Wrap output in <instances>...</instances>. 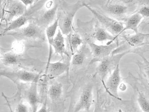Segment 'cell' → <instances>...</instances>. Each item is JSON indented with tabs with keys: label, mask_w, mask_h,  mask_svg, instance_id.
Returning <instances> with one entry per match:
<instances>
[{
	"label": "cell",
	"mask_w": 149,
	"mask_h": 112,
	"mask_svg": "<svg viewBox=\"0 0 149 112\" xmlns=\"http://www.w3.org/2000/svg\"><path fill=\"white\" fill-rule=\"evenodd\" d=\"M88 5L100 13L123 22L136 13L139 2L135 1H90Z\"/></svg>",
	"instance_id": "6da1fadb"
},
{
	"label": "cell",
	"mask_w": 149,
	"mask_h": 112,
	"mask_svg": "<svg viewBox=\"0 0 149 112\" xmlns=\"http://www.w3.org/2000/svg\"><path fill=\"white\" fill-rule=\"evenodd\" d=\"M84 2L79 1L71 4L65 1H59L56 18L62 34L67 36L75 30L73 24L74 16L78 10L84 7Z\"/></svg>",
	"instance_id": "7a4b0ae2"
},
{
	"label": "cell",
	"mask_w": 149,
	"mask_h": 112,
	"mask_svg": "<svg viewBox=\"0 0 149 112\" xmlns=\"http://www.w3.org/2000/svg\"><path fill=\"white\" fill-rule=\"evenodd\" d=\"M5 35L11 36L18 42L37 40L44 41L46 37L44 30L38 26L34 21L30 22L26 27L9 32Z\"/></svg>",
	"instance_id": "3957f363"
},
{
	"label": "cell",
	"mask_w": 149,
	"mask_h": 112,
	"mask_svg": "<svg viewBox=\"0 0 149 112\" xmlns=\"http://www.w3.org/2000/svg\"><path fill=\"white\" fill-rule=\"evenodd\" d=\"M119 37L123 39L119 42V46L112 53L111 55L119 54L124 52L125 49L126 51L131 50V48L135 49L142 47L146 45H149L148 33H145L138 32L135 34H125L122 33Z\"/></svg>",
	"instance_id": "277c9868"
},
{
	"label": "cell",
	"mask_w": 149,
	"mask_h": 112,
	"mask_svg": "<svg viewBox=\"0 0 149 112\" xmlns=\"http://www.w3.org/2000/svg\"><path fill=\"white\" fill-rule=\"evenodd\" d=\"M84 5V7L88 9L92 13L94 18L98 23L107 32L115 36L114 41H118L120 34L124 28L123 22L100 13L90 7L85 2Z\"/></svg>",
	"instance_id": "5b68a950"
},
{
	"label": "cell",
	"mask_w": 149,
	"mask_h": 112,
	"mask_svg": "<svg viewBox=\"0 0 149 112\" xmlns=\"http://www.w3.org/2000/svg\"><path fill=\"white\" fill-rule=\"evenodd\" d=\"M47 1L45 0L36 1L35 3L29 6L22 15L9 23L8 26L5 28L0 34V36H4L6 33L22 27L44 7Z\"/></svg>",
	"instance_id": "8992f818"
},
{
	"label": "cell",
	"mask_w": 149,
	"mask_h": 112,
	"mask_svg": "<svg viewBox=\"0 0 149 112\" xmlns=\"http://www.w3.org/2000/svg\"><path fill=\"white\" fill-rule=\"evenodd\" d=\"M132 53H135L134 50H127L113 55H111L100 62V63L96 69L95 75L99 76L103 86L105 85V78L119 64L120 61L124 56Z\"/></svg>",
	"instance_id": "52a82bcc"
},
{
	"label": "cell",
	"mask_w": 149,
	"mask_h": 112,
	"mask_svg": "<svg viewBox=\"0 0 149 112\" xmlns=\"http://www.w3.org/2000/svg\"><path fill=\"white\" fill-rule=\"evenodd\" d=\"M59 5V1H47L44 7L37 13L34 22L45 30L55 18Z\"/></svg>",
	"instance_id": "ba28073f"
},
{
	"label": "cell",
	"mask_w": 149,
	"mask_h": 112,
	"mask_svg": "<svg viewBox=\"0 0 149 112\" xmlns=\"http://www.w3.org/2000/svg\"><path fill=\"white\" fill-rule=\"evenodd\" d=\"M85 39V42L90 48L92 55V59L89 65L101 62L106 57L111 55L112 53L119 46V40L110 45H103L96 44L90 38Z\"/></svg>",
	"instance_id": "9c48e42d"
},
{
	"label": "cell",
	"mask_w": 149,
	"mask_h": 112,
	"mask_svg": "<svg viewBox=\"0 0 149 112\" xmlns=\"http://www.w3.org/2000/svg\"><path fill=\"white\" fill-rule=\"evenodd\" d=\"M0 77H4L18 85L19 82L31 83L38 81L40 74L23 70H0Z\"/></svg>",
	"instance_id": "30bf717a"
},
{
	"label": "cell",
	"mask_w": 149,
	"mask_h": 112,
	"mask_svg": "<svg viewBox=\"0 0 149 112\" xmlns=\"http://www.w3.org/2000/svg\"><path fill=\"white\" fill-rule=\"evenodd\" d=\"M5 14L3 20L7 24L13 21L15 18H18L26 11L27 8L21 1H7L5 2Z\"/></svg>",
	"instance_id": "8fae6325"
},
{
	"label": "cell",
	"mask_w": 149,
	"mask_h": 112,
	"mask_svg": "<svg viewBox=\"0 0 149 112\" xmlns=\"http://www.w3.org/2000/svg\"><path fill=\"white\" fill-rule=\"evenodd\" d=\"M121 81V76L119 64L110 74L107 81L105 83L104 87L105 90L110 96L119 100H122L120 98L118 93Z\"/></svg>",
	"instance_id": "7c38bea8"
},
{
	"label": "cell",
	"mask_w": 149,
	"mask_h": 112,
	"mask_svg": "<svg viewBox=\"0 0 149 112\" xmlns=\"http://www.w3.org/2000/svg\"><path fill=\"white\" fill-rule=\"evenodd\" d=\"M94 18V23H93V26H91V32L85 37V39L86 38L91 39V37L95 41L100 42L108 41L107 45H110L115 42L114 39L115 36L107 32L98 23L95 18Z\"/></svg>",
	"instance_id": "4fadbf2b"
},
{
	"label": "cell",
	"mask_w": 149,
	"mask_h": 112,
	"mask_svg": "<svg viewBox=\"0 0 149 112\" xmlns=\"http://www.w3.org/2000/svg\"><path fill=\"white\" fill-rule=\"evenodd\" d=\"M93 87L88 85L84 88L76 105L74 112L89 111L93 104Z\"/></svg>",
	"instance_id": "5bb4252c"
},
{
	"label": "cell",
	"mask_w": 149,
	"mask_h": 112,
	"mask_svg": "<svg viewBox=\"0 0 149 112\" xmlns=\"http://www.w3.org/2000/svg\"><path fill=\"white\" fill-rule=\"evenodd\" d=\"M70 63L61 62H50L47 65L45 75L50 79H54L60 76L65 73H69Z\"/></svg>",
	"instance_id": "9a60e30c"
},
{
	"label": "cell",
	"mask_w": 149,
	"mask_h": 112,
	"mask_svg": "<svg viewBox=\"0 0 149 112\" xmlns=\"http://www.w3.org/2000/svg\"><path fill=\"white\" fill-rule=\"evenodd\" d=\"M72 56L70 65L74 67H80L86 64L92 55L90 48L86 43H84L80 49Z\"/></svg>",
	"instance_id": "2e32d148"
},
{
	"label": "cell",
	"mask_w": 149,
	"mask_h": 112,
	"mask_svg": "<svg viewBox=\"0 0 149 112\" xmlns=\"http://www.w3.org/2000/svg\"><path fill=\"white\" fill-rule=\"evenodd\" d=\"M38 81L31 83L30 86L26 92V102L31 108L33 112H37L40 103L38 90Z\"/></svg>",
	"instance_id": "e0dca14e"
},
{
	"label": "cell",
	"mask_w": 149,
	"mask_h": 112,
	"mask_svg": "<svg viewBox=\"0 0 149 112\" xmlns=\"http://www.w3.org/2000/svg\"><path fill=\"white\" fill-rule=\"evenodd\" d=\"M52 46L54 48L55 54L60 55L62 59H64V56L70 58V54L65 46L64 37L59 29L54 37Z\"/></svg>",
	"instance_id": "ac0fdd59"
},
{
	"label": "cell",
	"mask_w": 149,
	"mask_h": 112,
	"mask_svg": "<svg viewBox=\"0 0 149 112\" xmlns=\"http://www.w3.org/2000/svg\"><path fill=\"white\" fill-rule=\"evenodd\" d=\"M142 19L143 18L141 16L137 13H134L127 17L123 21V24L125 26L124 27L119 36L127 30H132L135 33L138 32H139V25L141 22Z\"/></svg>",
	"instance_id": "d6986e66"
},
{
	"label": "cell",
	"mask_w": 149,
	"mask_h": 112,
	"mask_svg": "<svg viewBox=\"0 0 149 112\" xmlns=\"http://www.w3.org/2000/svg\"><path fill=\"white\" fill-rule=\"evenodd\" d=\"M67 48L72 55L78 51V48L84 43L81 36L75 30L67 36Z\"/></svg>",
	"instance_id": "ffe728a7"
},
{
	"label": "cell",
	"mask_w": 149,
	"mask_h": 112,
	"mask_svg": "<svg viewBox=\"0 0 149 112\" xmlns=\"http://www.w3.org/2000/svg\"><path fill=\"white\" fill-rule=\"evenodd\" d=\"M58 27V20L56 18V19L54 21V23L48 27L46 29L45 34H46L49 46L48 60L47 65L48 64L51 60L53 52V48L52 45L53 41H54L57 28Z\"/></svg>",
	"instance_id": "44dd1931"
},
{
	"label": "cell",
	"mask_w": 149,
	"mask_h": 112,
	"mask_svg": "<svg viewBox=\"0 0 149 112\" xmlns=\"http://www.w3.org/2000/svg\"><path fill=\"white\" fill-rule=\"evenodd\" d=\"M63 94V85L60 82H55L51 84L47 91V94L52 101L60 99Z\"/></svg>",
	"instance_id": "7402d4cb"
},
{
	"label": "cell",
	"mask_w": 149,
	"mask_h": 112,
	"mask_svg": "<svg viewBox=\"0 0 149 112\" xmlns=\"http://www.w3.org/2000/svg\"><path fill=\"white\" fill-rule=\"evenodd\" d=\"M20 58L18 55L13 52H8L2 55L1 58L2 63L5 66H12L18 64Z\"/></svg>",
	"instance_id": "603a6c76"
},
{
	"label": "cell",
	"mask_w": 149,
	"mask_h": 112,
	"mask_svg": "<svg viewBox=\"0 0 149 112\" xmlns=\"http://www.w3.org/2000/svg\"><path fill=\"white\" fill-rule=\"evenodd\" d=\"M137 101L142 112H149V99L144 93L138 91Z\"/></svg>",
	"instance_id": "cb8c5ba5"
},
{
	"label": "cell",
	"mask_w": 149,
	"mask_h": 112,
	"mask_svg": "<svg viewBox=\"0 0 149 112\" xmlns=\"http://www.w3.org/2000/svg\"><path fill=\"white\" fill-rule=\"evenodd\" d=\"M136 13L140 15L143 19H149V1H140L139 7Z\"/></svg>",
	"instance_id": "d4e9b609"
},
{
	"label": "cell",
	"mask_w": 149,
	"mask_h": 112,
	"mask_svg": "<svg viewBox=\"0 0 149 112\" xmlns=\"http://www.w3.org/2000/svg\"><path fill=\"white\" fill-rule=\"evenodd\" d=\"M29 106L25 103H19L16 106L15 112H29Z\"/></svg>",
	"instance_id": "484cf974"
},
{
	"label": "cell",
	"mask_w": 149,
	"mask_h": 112,
	"mask_svg": "<svg viewBox=\"0 0 149 112\" xmlns=\"http://www.w3.org/2000/svg\"><path fill=\"white\" fill-rule=\"evenodd\" d=\"M36 112H50V109L47 106L46 98L45 102L42 103L41 108L39 110H37Z\"/></svg>",
	"instance_id": "4316f807"
},
{
	"label": "cell",
	"mask_w": 149,
	"mask_h": 112,
	"mask_svg": "<svg viewBox=\"0 0 149 112\" xmlns=\"http://www.w3.org/2000/svg\"><path fill=\"white\" fill-rule=\"evenodd\" d=\"M5 2L4 1L3 4L0 6V20H3L5 15Z\"/></svg>",
	"instance_id": "83f0119b"
},
{
	"label": "cell",
	"mask_w": 149,
	"mask_h": 112,
	"mask_svg": "<svg viewBox=\"0 0 149 112\" xmlns=\"http://www.w3.org/2000/svg\"><path fill=\"white\" fill-rule=\"evenodd\" d=\"M21 1L25 6L27 7L28 6H30L32 5L35 3L36 1L35 0H21Z\"/></svg>",
	"instance_id": "f1b7e54d"
},
{
	"label": "cell",
	"mask_w": 149,
	"mask_h": 112,
	"mask_svg": "<svg viewBox=\"0 0 149 112\" xmlns=\"http://www.w3.org/2000/svg\"><path fill=\"white\" fill-rule=\"evenodd\" d=\"M119 89L122 91H124L126 89V85L124 84H120L119 87Z\"/></svg>",
	"instance_id": "f546056e"
},
{
	"label": "cell",
	"mask_w": 149,
	"mask_h": 112,
	"mask_svg": "<svg viewBox=\"0 0 149 112\" xmlns=\"http://www.w3.org/2000/svg\"><path fill=\"white\" fill-rule=\"evenodd\" d=\"M5 1H2V0H0V6H2L4 2Z\"/></svg>",
	"instance_id": "4dcf8cb0"
},
{
	"label": "cell",
	"mask_w": 149,
	"mask_h": 112,
	"mask_svg": "<svg viewBox=\"0 0 149 112\" xmlns=\"http://www.w3.org/2000/svg\"><path fill=\"white\" fill-rule=\"evenodd\" d=\"M120 112L119 111H116V112Z\"/></svg>",
	"instance_id": "1f68e13d"
},
{
	"label": "cell",
	"mask_w": 149,
	"mask_h": 112,
	"mask_svg": "<svg viewBox=\"0 0 149 112\" xmlns=\"http://www.w3.org/2000/svg\"><path fill=\"white\" fill-rule=\"evenodd\" d=\"M1 47H0V50H1Z\"/></svg>",
	"instance_id": "d6a6232c"
}]
</instances>
